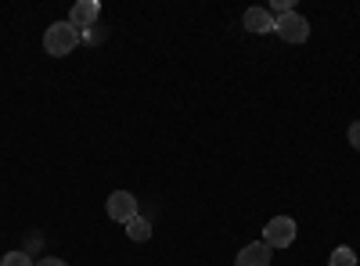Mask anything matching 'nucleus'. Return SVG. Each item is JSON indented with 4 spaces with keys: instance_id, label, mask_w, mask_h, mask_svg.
Returning <instances> with one entry per match:
<instances>
[{
    "instance_id": "nucleus-9",
    "label": "nucleus",
    "mask_w": 360,
    "mask_h": 266,
    "mask_svg": "<svg viewBox=\"0 0 360 266\" xmlns=\"http://www.w3.org/2000/svg\"><path fill=\"white\" fill-rule=\"evenodd\" d=\"M328 266H356V252L346 248V245H339V248L332 252V259H328Z\"/></svg>"
},
{
    "instance_id": "nucleus-3",
    "label": "nucleus",
    "mask_w": 360,
    "mask_h": 266,
    "mask_svg": "<svg viewBox=\"0 0 360 266\" xmlns=\"http://www.w3.org/2000/svg\"><path fill=\"white\" fill-rule=\"evenodd\" d=\"M274 33H278L285 44H307V40H310V22L299 15V11H292V15L274 18Z\"/></svg>"
},
{
    "instance_id": "nucleus-10",
    "label": "nucleus",
    "mask_w": 360,
    "mask_h": 266,
    "mask_svg": "<svg viewBox=\"0 0 360 266\" xmlns=\"http://www.w3.org/2000/svg\"><path fill=\"white\" fill-rule=\"evenodd\" d=\"M0 266H37V262H33L29 252H8L4 259H0Z\"/></svg>"
},
{
    "instance_id": "nucleus-6",
    "label": "nucleus",
    "mask_w": 360,
    "mask_h": 266,
    "mask_svg": "<svg viewBox=\"0 0 360 266\" xmlns=\"http://www.w3.org/2000/svg\"><path fill=\"white\" fill-rule=\"evenodd\" d=\"M270 248L266 241H252V245H245L242 252H238V259H234V266H270Z\"/></svg>"
},
{
    "instance_id": "nucleus-11",
    "label": "nucleus",
    "mask_w": 360,
    "mask_h": 266,
    "mask_svg": "<svg viewBox=\"0 0 360 266\" xmlns=\"http://www.w3.org/2000/svg\"><path fill=\"white\" fill-rule=\"evenodd\" d=\"M346 137H349V144H353V152H360V119L349 126V133H346Z\"/></svg>"
},
{
    "instance_id": "nucleus-8",
    "label": "nucleus",
    "mask_w": 360,
    "mask_h": 266,
    "mask_svg": "<svg viewBox=\"0 0 360 266\" xmlns=\"http://www.w3.org/2000/svg\"><path fill=\"white\" fill-rule=\"evenodd\" d=\"M127 238H130V241H148V238H152V223H148L144 216H134V220L127 223Z\"/></svg>"
},
{
    "instance_id": "nucleus-1",
    "label": "nucleus",
    "mask_w": 360,
    "mask_h": 266,
    "mask_svg": "<svg viewBox=\"0 0 360 266\" xmlns=\"http://www.w3.org/2000/svg\"><path fill=\"white\" fill-rule=\"evenodd\" d=\"M76 44H79V29H72L69 22H54L47 33H44V51L51 58H65Z\"/></svg>"
},
{
    "instance_id": "nucleus-4",
    "label": "nucleus",
    "mask_w": 360,
    "mask_h": 266,
    "mask_svg": "<svg viewBox=\"0 0 360 266\" xmlns=\"http://www.w3.org/2000/svg\"><path fill=\"white\" fill-rule=\"evenodd\" d=\"M105 209H108V216H112L115 223L127 227V223L137 216V198H134L130 191H112L108 201H105Z\"/></svg>"
},
{
    "instance_id": "nucleus-5",
    "label": "nucleus",
    "mask_w": 360,
    "mask_h": 266,
    "mask_svg": "<svg viewBox=\"0 0 360 266\" xmlns=\"http://www.w3.org/2000/svg\"><path fill=\"white\" fill-rule=\"evenodd\" d=\"M98 18H101V4H98V0H79V4H72V11H69V25L79 29V33L94 29Z\"/></svg>"
},
{
    "instance_id": "nucleus-2",
    "label": "nucleus",
    "mask_w": 360,
    "mask_h": 266,
    "mask_svg": "<svg viewBox=\"0 0 360 266\" xmlns=\"http://www.w3.org/2000/svg\"><path fill=\"white\" fill-rule=\"evenodd\" d=\"M295 234H299V227H295L292 216H274L263 227V241L270 248H288V245H295Z\"/></svg>"
},
{
    "instance_id": "nucleus-12",
    "label": "nucleus",
    "mask_w": 360,
    "mask_h": 266,
    "mask_svg": "<svg viewBox=\"0 0 360 266\" xmlns=\"http://www.w3.org/2000/svg\"><path fill=\"white\" fill-rule=\"evenodd\" d=\"M37 266H69V262L58 259V255H44V259H37Z\"/></svg>"
},
{
    "instance_id": "nucleus-7",
    "label": "nucleus",
    "mask_w": 360,
    "mask_h": 266,
    "mask_svg": "<svg viewBox=\"0 0 360 266\" xmlns=\"http://www.w3.org/2000/svg\"><path fill=\"white\" fill-rule=\"evenodd\" d=\"M242 25L249 29V33H274V15H270L266 8H249Z\"/></svg>"
}]
</instances>
